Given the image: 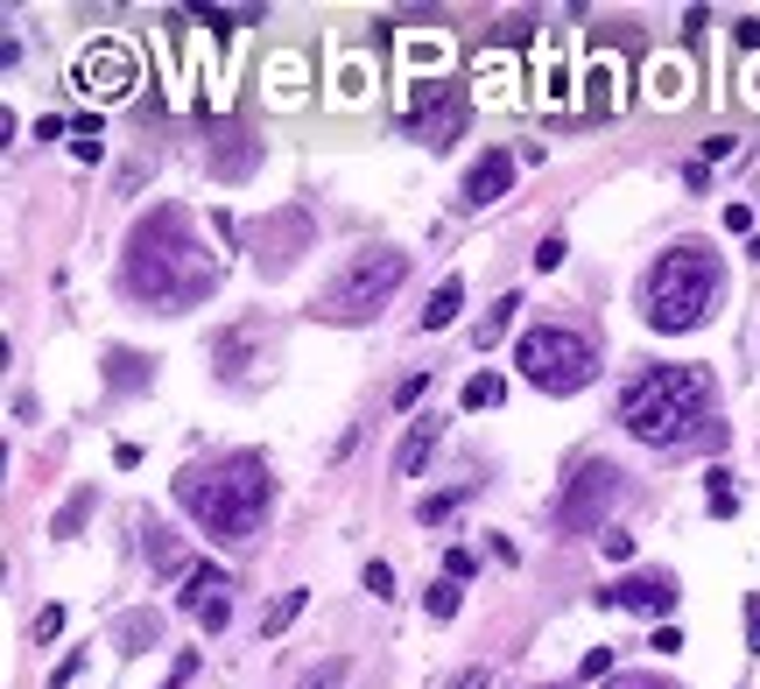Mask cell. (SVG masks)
Segmentation results:
<instances>
[{
    "mask_svg": "<svg viewBox=\"0 0 760 689\" xmlns=\"http://www.w3.org/2000/svg\"><path fill=\"white\" fill-rule=\"evenodd\" d=\"M120 289L156 310H198L219 289V261L198 246L183 204H156L148 219H135V233L120 246Z\"/></svg>",
    "mask_w": 760,
    "mask_h": 689,
    "instance_id": "cell-1",
    "label": "cell"
},
{
    "mask_svg": "<svg viewBox=\"0 0 760 689\" xmlns=\"http://www.w3.org/2000/svg\"><path fill=\"white\" fill-rule=\"evenodd\" d=\"M718 388L705 367H655L641 373L634 388L620 394V423L634 444L655 451H683V444H726V423H718Z\"/></svg>",
    "mask_w": 760,
    "mask_h": 689,
    "instance_id": "cell-2",
    "label": "cell"
},
{
    "mask_svg": "<svg viewBox=\"0 0 760 689\" xmlns=\"http://www.w3.org/2000/svg\"><path fill=\"white\" fill-rule=\"evenodd\" d=\"M169 500H177L190 521L212 534V542L240 549V542H254V534H261V521H268L275 478H268V465H261L254 451H233V457H219V465H190V471H177Z\"/></svg>",
    "mask_w": 760,
    "mask_h": 689,
    "instance_id": "cell-3",
    "label": "cell"
},
{
    "mask_svg": "<svg viewBox=\"0 0 760 689\" xmlns=\"http://www.w3.org/2000/svg\"><path fill=\"white\" fill-rule=\"evenodd\" d=\"M718 303H726V267H718L711 246H697V240H683L669 246L648 275H641V317L655 324V331H697Z\"/></svg>",
    "mask_w": 760,
    "mask_h": 689,
    "instance_id": "cell-4",
    "label": "cell"
},
{
    "mask_svg": "<svg viewBox=\"0 0 760 689\" xmlns=\"http://www.w3.org/2000/svg\"><path fill=\"white\" fill-rule=\"evenodd\" d=\"M409 282V254H394V246H367V254H352L338 275L317 289L310 317L317 324H367L394 303V289Z\"/></svg>",
    "mask_w": 760,
    "mask_h": 689,
    "instance_id": "cell-5",
    "label": "cell"
},
{
    "mask_svg": "<svg viewBox=\"0 0 760 689\" xmlns=\"http://www.w3.org/2000/svg\"><path fill=\"white\" fill-rule=\"evenodd\" d=\"M515 367H521L528 388H542V394H578L584 380L599 373V352H592V338L563 331V324H536V331H521V344H515Z\"/></svg>",
    "mask_w": 760,
    "mask_h": 689,
    "instance_id": "cell-6",
    "label": "cell"
},
{
    "mask_svg": "<svg viewBox=\"0 0 760 689\" xmlns=\"http://www.w3.org/2000/svg\"><path fill=\"white\" fill-rule=\"evenodd\" d=\"M620 492H626V471H620V465H605V457L578 465V471H570V486H563V500H557V528L592 534L605 513L620 507ZM599 534H605V528H599Z\"/></svg>",
    "mask_w": 760,
    "mask_h": 689,
    "instance_id": "cell-7",
    "label": "cell"
},
{
    "mask_svg": "<svg viewBox=\"0 0 760 689\" xmlns=\"http://www.w3.org/2000/svg\"><path fill=\"white\" fill-rule=\"evenodd\" d=\"M458 127H465V92L458 85H444V78L415 85V99H409V134H415V141H423V148H451Z\"/></svg>",
    "mask_w": 760,
    "mask_h": 689,
    "instance_id": "cell-8",
    "label": "cell"
},
{
    "mask_svg": "<svg viewBox=\"0 0 760 689\" xmlns=\"http://www.w3.org/2000/svg\"><path fill=\"white\" fill-rule=\"evenodd\" d=\"M71 85L85 92V99H127V92L141 85V64L127 43H92L78 56V71H71Z\"/></svg>",
    "mask_w": 760,
    "mask_h": 689,
    "instance_id": "cell-9",
    "label": "cell"
},
{
    "mask_svg": "<svg viewBox=\"0 0 760 689\" xmlns=\"http://www.w3.org/2000/svg\"><path fill=\"white\" fill-rule=\"evenodd\" d=\"M592 598H599L605 612H655V619H669L683 591H676L669 570H634V577H620V584H599Z\"/></svg>",
    "mask_w": 760,
    "mask_h": 689,
    "instance_id": "cell-10",
    "label": "cell"
},
{
    "mask_svg": "<svg viewBox=\"0 0 760 689\" xmlns=\"http://www.w3.org/2000/svg\"><path fill=\"white\" fill-rule=\"evenodd\" d=\"M296 254H310V212H303V204L268 219V240H254V267L261 275H289Z\"/></svg>",
    "mask_w": 760,
    "mask_h": 689,
    "instance_id": "cell-11",
    "label": "cell"
},
{
    "mask_svg": "<svg viewBox=\"0 0 760 689\" xmlns=\"http://www.w3.org/2000/svg\"><path fill=\"white\" fill-rule=\"evenodd\" d=\"M584 106H592L599 120H613L626 106V56L620 50H599L592 64H584Z\"/></svg>",
    "mask_w": 760,
    "mask_h": 689,
    "instance_id": "cell-12",
    "label": "cell"
},
{
    "mask_svg": "<svg viewBox=\"0 0 760 689\" xmlns=\"http://www.w3.org/2000/svg\"><path fill=\"white\" fill-rule=\"evenodd\" d=\"M507 190H515V156H507V148H486V156L465 169V190H458V198L472 204V212H486V204L507 198Z\"/></svg>",
    "mask_w": 760,
    "mask_h": 689,
    "instance_id": "cell-13",
    "label": "cell"
},
{
    "mask_svg": "<svg viewBox=\"0 0 760 689\" xmlns=\"http://www.w3.org/2000/svg\"><path fill=\"white\" fill-rule=\"evenodd\" d=\"M212 134H219V141H212V156H204V162H212V177H219V183H240V177H254V162H261V141H246L240 127H212Z\"/></svg>",
    "mask_w": 760,
    "mask_h": 689,
    "instance_id": "cell-14",
    "label": "cell"
},
{
    "mask_svg": "<svg viewBox=\"0 0 760 689\" xmlns=\"http://www.w3.org/2000/svg\"><path fill=\"white\" fill-rule=\"evenodd\" d=\"M641 92H648L655 106H683L690 99V56H655V64L641 71Z\"/></svg>",
    "mask_w": 760,
    "mask_h": 689,
    "instance_id": "cell-15",
    "label": "cell"
},
{
    "mask_svg": "<svg viewBox=\"0 0 760 689\" xmlns=\"http://www.w3.org/2000/svg\"><path fill=\"white\" fill-rule=\"evenodd\" d=\"M113 647H120V655L162 647V612H120V619H113Z\"/></svg>",
    "mask_w": 760,
    "mask_h": 689,
    "instance_id": "cell-16",
    "label": "cell"
},
{
    "mask_svg": "<svg viewBox=\"0 0 760 689\" xmlns=\"http://www.w3.org/2000/svg\"><path fill=\"white\" fill-rule=\"evenodd\" d=\"M148 380H156V359L127 352V344H113V352H106V388L113 394H135V388H148Z\"/></svg>",
    "mask_w": 760,
    "mask_h": 689,
    "instance_id": "cell-17",
    "label": "cell"
},
{
    "mask_svg": "<svg viewBox=\"0 0 760 689\" xmlns=\"http://www.w3.org/2000/svg\"><path fill=\"white\" fill-rule=\"evenodd\" d=\"M436 436H444V423H436V415H423V423H409V436H402V451H394V471H402V478H415V471L430 465Z\"/></svg>",
    "mask_w": 760,
    "mask_h": 689,
    "instance_id": "cell-18",
    "label": "cell"
},
{
    "mask_svg": "<svg viewBox=\"0 0 760 689\" xmlns=\"http://www.w3.org/2000/svg\"><path fill=\"white\" fill-rule=\"evenodd\" d=\"M268 99L275 106H303V56L296 50H282L268 64Z\"/></svg>",
    "mask_w": 760,
    "mask_h": 689,
    "instance_id": "cell-19",
    "label": "cell"
},
{
    "mask_svg": "<svg viewBox=\"0 0 760 689\" xmlns=\"http://www.w3.org/2000/svg\"><path fill=\"white\" fill-rule=\"evenodd\" d=\"M458 310H465V282L444 275V282H436V296H430V310H423V331H444V324H458Z\"/></svg>",
    "mask_w": 760,
    "mask_h": 689,
    "instance_id": "cell-20",
    "label": "cell"
},
{
    "mask_svg": "<svg viewBox=\"0 0 760 689\" xmlns=\"http://www.w3.org/2000/svg\"><path fill=\"white\" fill-rule=\"evenodd\" d=\"M303 605H310V591H282V598L261 612V640H282V634L303 619Z\"/></svg>",
    "mask_w": 760,
    "mask_h": 689,
    "instance_id": "cell-21",
    "label": "cell"
},
{
    "mask_svg": "<svg viewBox=\"0 0 760 689\" xmlns=\"http://www.w3.org/2000/svg\"><path fill=\"white\" fill-rule=\"evenodd\" d=\"M515 310H521V296H500L479 324H472V344H479V352H493V344L507 338V324H515Z\"/></svg>",
    "mask_w": 760,
    "mask_h": 689,
    "instance_id": "cell-22",
    "label": "cell"
},
{
    "mask_svg": "<svg viewBox=\"0 0 760 689\" xmlns=\"http://www.w3.org/2000/svg\"><path fill=\"white\" fill-rule=\"evenodd\" d=\"M254 338H261V324H254V317L233 324V331L219 338V373H225V380H240V359H246V344H254Z\"/></svg>",
    "mask_w": 760,
    "mask_h": 689,
    "instance_id": "cell-23",
    "label": "cell"
},
{
    "mask_svg": "<svg viewBox=\"0 0 760 689\" xmlns=\"http://www.w3.org/2000/svg\"><path fill=\"white\" fill-rule=\"evenodd\" d=\"M472 78H479V99H493V106L515 99V92H507V85H515V64H507V56H479V71H472Z\"/></svg>",
    "mask_w": 760,
    "mask_h": 689,
    "instance_id": "cell-24",
    "label": "cell"
},
{
    "mask_svg": "<svg viewBox=\"0 0 760 689\" xmlns=\"http://www.w3.org/2000/svg\"><path fill=\"white\" fill-rule=\"evenodd\" d=\"M148 556H156L162 577H190V570H183V549H177V534L156 528V521H148Z\"/></svg>",
    "mask_w": 760,
    "mask_h": 689,
    "instance_id": "cell-25",
    "label": "cell"
},
{
    "mask_svg": "<svg viewBox=\"0 0 760 689\" xmlns=\"http://www.w3.org/2000/svg\"><path fill=\"white\" fill-rule=\"evenodd\" d=\"M85 513H92V486H78V492H71L64 507H56V521H50V534H56V542H71V534L85 528Z\"/></svg>",
    "mask_w": 760,
    "mask_h": 689,
    "instance_id": "cell-26",
    "label": "cell"
},
{
    "mask_svg": "<svg viewBox=\"0 0 760 689\" xmlns=\"http://www.w3.org/2000/svg\"><path fill=\"white\" fill-rule=\"evenodd\" d=\"M705 500H711L718 521H732V513H739V492H732V471H726V465H711V471H705Z\"/></svg>",
    "mask_w": 760,
    "mask_h": 689,
    "instance_id": "cell-27",
    "label": "cell"
},
{
    "mask_svg": "<svg viewBox=\"0 0 760 689\" xmlns=\"http://www.w3.org/2000/svg\"><path fill=\"white\" fill-rule=\"evenodd\" d=\"M465 492H472V486H451V492H430V500H423V507H415V521H423V528H444V521H451V513H458V507H465Z\"/></svg>",
    "mask_w": 760,
    "mask_h": 689,
    "instance_id": "cell-28",
    "label": "cell"
},
{
    "mask_svg": "<svg viewBox=\"0 0 760 689\" xmlns=\"http://www.w3.org/2000/svg\"><path fill=\"white\" fill-rule=\"evenodd\" d=\"M500 394H507L500 373H472L465 380V409H500Z\"/></svg>",
    "mask_w": 760,
    "mask_h": 689,
    "instance_id": "cell-29",
    "label": "cell"
},
{
    "mask_svg": "<svg viewBox=\"0 0 760 689\" xmlns=\"http://www.w3.org/2000/svg\"><path fill=\"white\" fill-rule=\"evenodd\" d=\"M346 676H352V661H346V655H331L325 668H310V676H303L296 689H346Z\"/></svg>",
    "mask_w": 760,
    "mask_h": 689,
    "instance_id": "cell-30",
    "label": "cell"
},
{
    "mask_svg": "<svg viewBox=\"0 0 760 689\" xmlns=\"http://www.w3.org/2000/svg\"><path fill=\"white\" fill-rule=\"evenodd\" d=\"M423 612H430V619H451V612H458V584H451V577H436V584L423 591Z\"/></svg>",
    "mask_w": 760,
    "mask_h": 689,
    "instance_id": "cell-31",
    "label": "cell"
},
{
    "mask_svg": "<svg viewBox=\"0 0 760 689\" xmlns=\"http://www.w3.org/2000/svg\"><path fill=\"white\" fill-rule=\"evenodd\" d=\"M71 134H78V141H71V148H78V162H92V156L106 148V134H99V113H85V120L71 127Z\"/></svg>",
    "mask_w": 760,
    "mask_h": 689,
    "instance_id": "cell-32",
    "label": "cell"
},
{
    "mask_svg": "<svg viewBox=\"0 0 760 689\" xmlns=\"http://www.w3.org/2000/svg\"><path fill=\"white\" fill-rule=\"evenodd\" d=\"M732 156H739V134H732V127H718L711 141H705V169H718V162H732Z\"/></svg>",
    "mask_w": 760,
    "mask_h": 689,
    "instance_id": "cell-33",
    "label": "cell"
},
{
    "mask_svg": "<svg viewBox=\"0 0 760 689\" xmlns=\"http://www.w3.org/2000/svg\"><path fill=\"white\" fill-rule=\"evenodd\" d=\"M56 634H64V605H43L35 626H29V640H56Z\"/></svg>",
    "mask_w": 760,
    "mask_h": 689,
    "instance_id": "cell-34",
    "label": "cell"
},
{
    "mask_svg": "<svg viewBox=\"0 0 760 689\" xmlns=\"http://www.w3.org/2000/svg\"><path fill=\"white\" fill-rule=\"evenodd\" d=\"M472 570H479V556H472V549H444V577H451V584H465Z\"/></svg>",
    "mask_w": 760,
    "mask_h": 689,
    "instance_id": "cell-35",
    "label": "cell"
},
{
    "mask_svg": "<svg viewBox=\"0 0 760 689\" xmlns=\"http://www.w3.org/2000/svg\"><path fill=\"white\" fill-rule=\"evenodd\" d=\"M599 549H605L613 563H626V556H634V534H626V528H605V534H599Z\"/></svg>",
    "mask_w": 760,
    "mask_h": 689,
    "instance_id": "cell-36",
    "label": "cell"
},
{
    "mask_svg": "<svg viewBox=\"0 0 760 689\" xmlns=\"http://www.w3.org/2000/svg\"><path fill=\"white\" fill-rule=\"evenodd\" d=\"M367 591H373V598H394V570H388V563H380V556L367 563Z\"/></svg>",
    "mask_w": 760,
    "mask_h": 689,
    "instance_id": "cell-37",
    "label": "cell"
},
{
    "mask_svg": "<svg viewBox=\"0 0 760 689\" xmlns=\"http://www.w3.org/2000/svg\"><path fill=\"white\" fill-rule=\"evenodd\" d=\"M563 254H570V246H563V233H549V240L536 246V267L549 275V267H563Z\"/></svg>",
    "mask_w": 760,
    "mask_h": 689,
    "instance_id": "cell-38",
    "label": "cell"
},
{
    "mask_svg": "<svg viewBox=\"0 0 760 689\" xmlns=\"http://www.w3.org/2000/svg\"><path fill=\"white\" fill-rule=\"evenodd\" d=\"M599 689H676L669 676H613V682H599Z\"/></svg>",
    "mask_w": 760,
    "mask_h": 689,
    "instance_id": "cell-39",
    "label": "cell"
},
{
    "mask_svg": "<svg viewBox=\"0 0 760 689\" xmlns=\"http://www.w3.org/2000/svg\"><path fill=\"white\" fill-rule=\"evenodd\" d=\"M584 676H592V682L613 676V647H592V655H584Z\"/></svg>",
    "mask_w": 760,
    "mask_h": 689,
    "instance_id": "cell-40",
    "label": "cell"
},
{
    "mask_svg": "<svg viewBox=\"0 0 760 689\" xmlns=\"http://www.w3.org/2000/svg\"><path fill=\"white\" fill-rule=\"evenodd\" d=\"M423 388H430V373H409L402 388H394V409H409V401H423Z\"/></svg>",
    "mask_w": 760,
    "mask_h": 689,
    "instance_id": "cell-41",
    "label": "cell"
},
{
    "mask_svg": "<svg viewBox=\"0 0 760 689\" xmlns=\"http://www.w3.org/2000/svg\"><path fill=\"white\" fill-rule=\"evenodd\" d=\"M747 647L760 655V591H747Z\"/></svg>",
    "mask_w": 760,
    "mask_h": 689,
    "instance_id": "cell-42",
    "label": "cell"
},
{
    "mask_svg": "<svg viewBox=\"0 0 760 689\" xmlns=\"http://www.w3.org/2000/svg\"><path fill=\"white\" fill-rule=\"evenodd\" d=\"M726 225H732V233H747V240H753V204H726Z\"/></svg>",
    "mask_w": 760,
    "mask_h": 689,
    "instance_id": "cell-43",
    "label": "cell"
},
{
    "mask_svg": "<svg viewBox=\"0 0 760 689\" xmlns=\"http://www.w3.org/2000/svg\"><path fill=\"white\" fill-rule=\"evenodd\" d=\"M739 99H747V106H760V56L747 64V78H739Z\"/></svg>",
    "mask_w": 760,
    "mask_h": 689,
    "instance_id": "cell-44",
    "label": "cell"
},
{
    "mask_svg": "<svg viewBox=\"0 0 760 689\" xmlns=\"http://www.w3.org/2000/svg\"><path fill=\"white\" fill-rule=\"evenodd\" d=\"M739 29V50H760V22H753V14H747V22H732Z\"/></svg>",
    "mask_w": 760,
    "mask_h": 689,
    "instance_id": "cell-45",
    "label": "cell"
},
{
    "mask_svg": "<svg viewBox=\"0 0 760 689\" xmlns=\"http://www.w3.org/2000/svg\"><path fill=\"white\" fill-rule=\"evenodd\" d=\"M444 689H486V668H465V676H451Z\"/></svg>",
    "mask_w": 760,
    "mask_h": 689,
    "instance_id": "cell-46",
    "label": "cell"
},
{
    "mask_svg": "<svg viewBox=\"0 0 760 689\" xmlns=\"http://www.w3.org/2000/svg\"><path fill=\"white\" fill-rule=\"evenodd\" d=\"M542 689H570V682H542Z\"/></svg>",
    "mask_w": 760,
    "mask_h": 689,
    "instance_id": "cell-47",
    "label": "cell"
}]
</instances>
